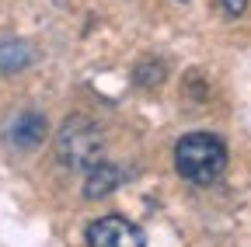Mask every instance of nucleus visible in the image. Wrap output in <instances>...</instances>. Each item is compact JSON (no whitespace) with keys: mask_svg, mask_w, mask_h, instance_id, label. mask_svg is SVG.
Wrapping results in <instances>:
<instances>
[{"mask_svg":"<svg viewBox=\"0 0 251 247\" xmlns=\"http://www.w3.org/2000/svg\"><path fill=\"white\" fill-rule=\"evenodd\" d=\"M175 167L192 184H213L227 171V143L213 133H188L175 146Z\"/></svg>","mask_w":251,"mask_h":247,"instance_id":"obj_1","label":"nucleus"},{"mask_svg":"<svg viewBox=\"0 0 251 247\" xmlns=\"http://www.w3.org/2000/svg\"><path fill=\"white\" fill-rule=\"evenodd\" d=\"M59 157L63 164H70V167H94V164H101V133L98 126H94L91 118L84 115H74L67 118V126L59 129Z\"/></svg>","mask_w":251,"mask_h":247,"instance_id":"obj_2","label":"nucleus"},{"mask_svg":"<svg viewBox=\"0 0 251 247\" xmlns=\"http://www.w3.org/2000/svg\"><path fill=\"white\" fill-rule=\"evenodd\" d=\"M87 247H143V230L126 216H101L87 226Z\"/></svg>","mask_w":251,"mask_h":247,"instance_id":"obj_3","label":"nucleus"},{"mask_svg":"<svg viewBox=\"0 0 251 247\" xmlns=\"http://www.w3.org/2000/svg\"><path fill=\"white\" fill-rule=\"evenodd\" d=\"M7 139H11V146H18V150H35V146L46 139V118H42V115H31V112L18 115L14 126L7 129Z\"/></svg>","mask_w":251,"mask_h":247,"instance_id":"obj_4","label":"nucleus"},{"mask_svg":"<svg viewBox=\"0 0 251 247\" xmlns=\"http://www.w3.org/2000/svg\"><path fill=\"white\" fill-rule=\"evenodd\" d=\"M115 188H119V171H115L108 160L87 167V184H84V195H87V199H105V195H112Z\"/></svg>","mask_w":251,"mask_h":247,"instance_id":"obj_5","label":"nucleus"},{"mask_svg":"<svg viewBox=\"0 0 251 247\" xmlns=\"http://www.w3.org/2000/svg\"><path fill=\"white\" fill-rule=\"evenodd\" d=\"M31 63V49L25 45V42H0V70L4 73H18V70H25Z\"/></svg>","mask_w":251,"mask_h":247,"instance_id":"obj_6","label":"nucleus"},{"mask_svg":"<svg viewBox=\"0 0 251 247\" xmlns=\"http://www.w3.org/2000/svg\"><path fill=\"white\" fill-rule=\"evenodd\" d=\"M224 7H227V14H230V18H237V14H244L248 0H224Z\"/></svg>","mask_w":251,"mask_h":247,"instance_id":"obj_7","label":"nucleus"}]
</instances>
